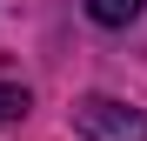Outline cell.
Wrapping results in <instances>:
<instances>
[{
  "mask_svg": "<svg viewBox=\"0 0 147 141\" xmlns=\"http://www.w3.org/2000/svg\"><path fill=\"white\" fill-rule=\"evenodd\" d=\"M74 128L87 141H147V114L114 94H87V101H74Z\"/></svg>",
  "mask_w": 147,
  "mask_h": 141,
  "instance_id": "6da1fadb",
  "label": "cell"
},
{
  "mask_svg": "<svg viewBox=\"0 0 147 141\" xmlns=\"http://www.w3.org/2000/svg\"><path fill=\"white\" fill-rule=\"evenodd\" d=\"M140 7H147V0H87V14L100 20V27H134Z\"/></svg>",
  "mask_w": 147,
  "mask_h": 141,
  "instance_id": "7a4b0ae2",
  "label": "cell"
},
{
  "mask_svg": "<svg viewBox=\"0 0 147 141\" xmlns=\"http://www.w3.org/2000/svg\"><path fill=\"white\" fill-rule=\"evenodd\" d=\"M27 108H34V101H27V87H7V81H0V128H7V121H20Z\"/></svg>",
  "mask_w": 147,
  "mask_h": 141,
  "instance_id": "3957f363",
  "label": "cell"
}]
</instances>
